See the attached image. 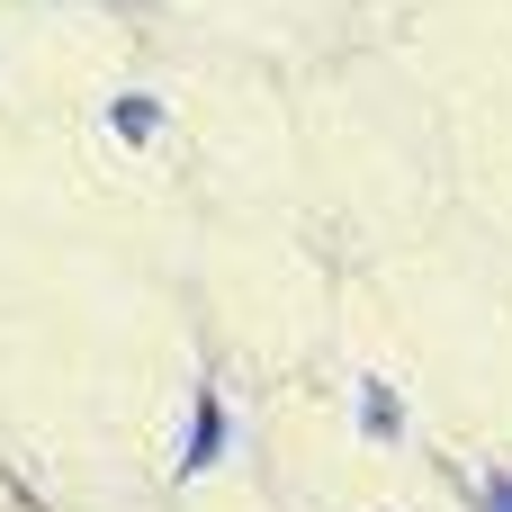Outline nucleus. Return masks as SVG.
<instances>
[{
	"label": "nucleus",
	"mask_w": 512,
	"mask_h": 512,
	"mask_svg": "<svg viewBox=\"0 0 512 512\" xmlns=\"http://www.w3.org/2000/svg\"><path fill=\"white\" fill-rule=\"evenodd\" d=\"M216 450H225V414H216V396H198V414H189V450H180V468L198 477V468H207Z\"/></svg>",
	"instance_id": "nucleus-1"
},
{
	"label": "nucleus",
	"mask_w": 512,
	"mask_h": 512,
	"mask_svg": "<svg viewBox=\"0 0 512 512\" xmlns=\"http://www.w3.org/2000/svg\"><path fill=\"white\" fill-rule=\"evenodd\" d=\"M486 512H512V486H486Z\"/></svg>",
	"instance_id": "nucleus-4"
},
{
	"label": "nucleus",
	"mask_w": 512,
	"mask_h": 512,
	"mask_svg": "<svg viewBox=\"0 0 512 512\" xmlns=\"http://www.w3.org/2000/svg\"><path fill=\"white\" fill-rule=\"evenodd\" d=\"M108 126H117V135H135V144H144V135H153V126H162V108H153V99H117V108H108Z\"/></svg>",
	"instance_id": "nucleus-2"
},
{
	"label": "nucleus",
	"mask_w": 512,
	"mask_h": 512,
	"mask_svg": "<svg viewBox=\"0 0 512 512\" xmlns=\"http://www.w3.org/2000/svg\"><path fill=\"white\" fill-rule=\"evenodd\" d=\"M360 414H369V432H396V396H387V387H369V396H360Z\"/></svg>",
	"instance_id": "nucleus-3"
}]
</instances>
